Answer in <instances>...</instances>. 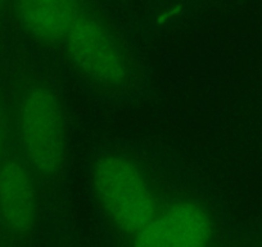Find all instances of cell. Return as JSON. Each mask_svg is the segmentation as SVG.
Here are the masks:
<instances>
[{
  "mask_svg": "<svg viewBox=\"0 0 262 247\" xmlns=\"http://www.w3.org/2000/svg\"><path fill=\"white\" fill-rule=\"evenodd\" d=\"M7 4H8V0H0V22L3 19L4 13L7 11Z\"/></svg>",
  "mask_w": 262,
  "mask_h": 247,
  "instance_id": "cell-8",
  "label": "cell"
},
{
  "mask_svg": "<svg viewBox=\"0 0 262 247\" xmlns=\"http://www.w3.org/2000/svg\"><path fill=\"white\" fill-rule=\"evenodd\" d=\"M213 228L201 206L181 201L156 214L149 224L133 238L137 246L200 247L210 244Z\"/></svg>",
  "mask_w": 262,
  "mask_h": 247,
  "instance_id": "cell-4",
  "label": "cell"
},
{
  "mask_svg": "<svg viewBox=\"0 0 262 247\" xmlns=\"http://www.w3.org/2000/svg\"><path fill=\"white\" fill-rule=\"evenodd\" d=\"M90 183L100 213L123 236L134 238L157 214L147 175L127 156L110 153L97 158Z\"/></svg>",
  "mask_w": 262,
  "mask_h": 247,
  "instance_id": "cell-1",
  "label": "cell"
},
{
  "mask_svg": "<svg viewBox=\"0 0 262 247\" xmlns=\"http://www.w3.org/2000/svg\"><path fill=\"white\" fill-rule=\"evenodd\" d=\"M17 135L24 161L32 173L52 178L67 156V128L54 90L44 84L25 89L17 107Z\"/></svg>",
  "mask_w": 262,
  "mask_h": 247,
  "instance_id": "cell-2",
  "label": "cell"
},
{
  "mask_svg": "<svg viewBox=\"0 0 262 247\" xmlns=\"http://www.w3.org/2000/svg\"><path fill=\"white\" fill-rule=\"evenodd\" d=\"M62 43L72 66L92 83L104 88H121L127 83L130 64L125 50L99 17L84 11Z\"/></svg>",
  "mask_w": 262,
  "mask_h": 247,
  "instance_id": "cell-3",
  "label": "cell"
},
{
  "mask_svg": "<svg viewBox=\"0 0 262 247\" xmlns=\"http://www.w3.org/2000/svg\"><path fill=\"white\" fill-rule=\"evenodd\" d=\"M32 170L25 161L8 158L0 165V225L7 234L24 238L35 228L37 197Z\"/></svg>",
  "mask_w": 262,
  "mask_h": 247,
  "instance_id": "cell-5",
  "label": "cell"
},
{
  "mask_svg": "<svg viewBox=\"0 0 262 247\" xmlns=\"http://www.w3.org/2000/svg\"><path fill=\"white\" fill-rule=\"evenodd\" d=\"M7 158V128L3 112L0 108V165Z\"/></svg>",
  "mask_w": 262,
  "mask_h": 247,
  "instance_id": "cell-7",
  "label": "cell"
},
{
  "mask_svg": "<svg viewBox=\"0 0 262 247\" xmlns=\"http://www.w3.org/2000/svg\"><path fill=\"white\" fill-rule=\"evenodd\" d=\"M13 9L21 29L44 44L62 42L84 13L82 0H13Z\"/></svg>",
  "mask_w": 262,
  "mask_h": 247,
  "instance_id": "cell-6",
  "label": "cell"
}]
</instances>
